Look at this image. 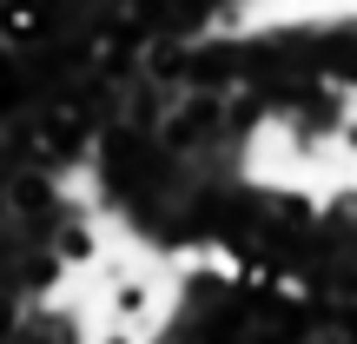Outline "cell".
<instances>
[{"label":"cell","instance_id":"cell-1","mask_svg":"<svg viewBox=\"0 0 357 344\" xmlns=\"http://www.w3.org/2000/svg\"><path fill=\"white\" fill-rule=\"evenodd\" d=\"M53 33L40 0H0V47H40Z\"/></svg>","mask_w":357,"mask_h":344},{"label":"cell","instance_id":"cell-2","mask_svg":"<svg viewBox=\"0 0 357 344\" xmlns=\"http://www.w3.org/2000/svg\"><path fill=\"white\" fill-rule=\"evenodd\" d=\"M146 311H153V285L146 278H119L113 285V318L126 324V318H146Z\"/></svg>","mask_w":357,"mask_h":344},{"label":"cell","instance_id":"cell-3","mask_svg":"<svg viewBox=\"0 0 357 344\" xmlns=\"http://www.w3.org/2000/svg\"><path fill=\"white\" fill-rule=\"evenodd\" d=\"M53 245H60V258H73V265H86V258H93V232L86 225H60V239H53Z\"/></svg>","mask_w":357,"mask_h":344}]
</instances>
